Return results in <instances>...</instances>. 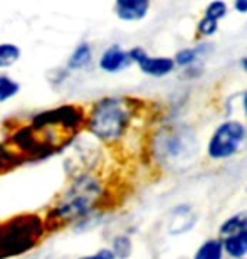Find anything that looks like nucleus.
Returning a JSON list of instances; mask_svg holds the SVG:
<instances>
[{"instance_id":"f257e3e1","label":"nucleus","mask_w":247,"mask_h":259,"mask_svg":"<svg viewBox=\"0 0 247 259\" xmlns=\"http://www.w3.org/2000/svg\"><path fill=\"white\" fill-rule=\"evenodd\" d=\"M103 185L94 175L82 174L66 189L63 197L56 202L54 207L45 217V229L59 227L68 222L81 221L96 209L101 200Z\"/></svg>"},{"instance_id":"f03ea898","label":"nucleus","mask_w":247,"mask_h":259,"mask_svg":"<svg viewBox=\"0 0 247 259\" xmlns=\"http://www.w3.org/2000/svg\"><path fill=\"white\" fill-rule=\"evenodd\" d=\"M131 108L123 98H103L91 108L86 120L87 132L101 142H116L130 126Z\"/></svg>"},{"instance_id":"7ed1b4c3","label":"nucleus","mask_w":247,"mask_h":259,"mask_svg":"<svg viewBox=\"0 0 247 259\" xmlns=\"http://www.w3.org/2000/svg\"><path fill=\"white\" fill-rule=\"evenodd\" d=\"M44 221L34 214L19 215L0 224V259L12 257L32 249L44 236Z\"/></svg>"},{"instance_id":"20e7f679","label":"nucleus","mask_w":247,"mask_h":259,"mask_svg":"<svg viewBox=\"0 0 247 259\" xmlns=\"http://www.w3.org/2000/svg\"><path fill=\"white\" fill-rule=\"evenodd\" d=\"M199 143L185 126L168 128L158 135L155 152L165 163H182L197 152Z\"/></svg>"},{"instance_id":"39448f33","label":"nucleus","mask_w":247,"mask_h":259,"mask_svg":"<svg viewBox=\"0 0 247 259\" xmlns=\"http://www.w3.org/2000/svg\"><path fill=\"white\" fill-rule=\"evenodd\" d=\"M245 130L239 121H227L217 128L209 143V155L212 158H227L239 150L244 142Z\"/></svg>"},{"instance_id":"423d86ee","label":"nucleus","mask_w":247,"mask_h":259,"mask_svg":"<svg viewBox=\"0 0 247 259\" xmlns=\"http://www.w3.org/2000/svg\"><path fill=\"white\" fill-rule=\"evenodd\" d=\"M131 63H136L143 72L150 76H165L173 71L175 63L168 58H150L141 48H133L128 51Z\"/></svg>"},{"instance_id":"0eeeda50","label":"nucleus","mask_w":247,"mask_h":259,"mask_svg":"<svg viewBox=\"0 0 247 259\" xmlns=\"http://www.w3.org/2000/svg\"><path fill=\"white\" fill-rule=\"evenodd\" d=\"M130 64H131L130 54H128V51H123L120 46H111V48L105 49L100 61H97L100 69L105 72H118Z\"/></svg>"},{"instance_id":"6e6552de","label":"nucleus","mask_w":247,"mask_h":259,"mask_svg":"<svg viewBox=\"0 0 247 259\" xmlns=\"http://www.w3.org/2000/svg\"><path fill=\"white\" fill-rule=\"evenodd\" d=\"M150 4L148 0H118L115 4L116 17L126 22H133V20H140L146 15Z\"/></svg>"},{"instance_id":"1a4fd4ad","label":"nucleus","mask_w":247,"mask_h":259,"mask_svg":"<svg viewBox=\"0 0 247 259\" xmlns=\"http://www.w3.org/2000/svg\"><path fill=\"white\" fill-rule=\"evenodd\" d=\"M92 61V49L89 42L82 40L78 46L74 48V51L71 53L69 59H68V71H79V69H84L91 64Z\"/></svg>"},{"instance_id":"9d476101","label":"nucleus","mask_w":247,"mask_h":259,"mask_svg":"<svg viewBox=\"0 0 247 259\" xmlns=\"http://www.w3.org/2000/svg\"><path fill=\"white\" fill-rule=\"evenodd\" d=\"M225 251L229 252V256L232 257H242L247 252V231L237 232V234L229 236L227 239L224 241Z\"/></svg>"},{"instance_id":"9b49d317","label":"nucleus","mask_w":247,"mask_h":259,"mask_svg":"<svg viewBox=\"0 0 247 259\" xmlns=\"http://www.w3.org/2000/svg\"><path fill=\"white\" fill-rule=\"evenodd\" d=\"M22 58V49L15 44L2 42L0 44V69H9Z\"/></svg>"},{"instance_id":"f8f14e48","label":"nucleus","mask_w":247,"mask_h":259,"mask_svg":"<svg viewBox=\"0 0 247 259\" xmlns=\"http://www.w3.org/2000/svg\"><path fill=\"white\" fill-rule=\"evenodd\" d=\"M20 91V82L7 74H0V103H5L17 96Z\"/></svg>"},{"instance_id":"ddd939ff","label":"nucleus","mask_w":247,"mask_h":259,"mask_svg":"<svg viewBox=\"0 0 247 259\" xmlns=\"http://www.w3.org/2000/svg\"><path fill=\"white\" fill-rule=\"evenodd\" d=\"M242 231H247V212L230 217V219L227 222H224L222 227H220V234H224V236H232Z\"/></svg>"},{"instance_id":"4468645a","label":"nucleus","mask_w":247,"mask_h":259,"mask_svg":"<svg viewBox=\"0 0 247 259\" xmlns=\"http://www.w3.org/2000/svg\"><path fill=\"white\" fill-rule=\"evenodd\" d=\"M222 251L224 246L220 241H207L200 249L195 252L193 259H222Z\"/></svg>"},{"instance_id":"2eb2a0df","label":"nucleus","mask_w":247,"mask_h":259,"mask_svg":"<svg viewBox=\"0 0 247 259\" xmlns=\"http://www.w3.org/2000/svg\"><path fill=\"white\" fill-rule=\"evenodd\" d=\"M113 254L115 257H120V259H126L128 256L131 254V241L130 237L126 236H118L113 239Z\"/></svg>"},{"instance_id":"dca6fc26","label":"nucleus","mask_w":247,"mask_h":259,"mask_svg":"<svg viewBox=\"0 0 247 259\" xmlns=\"http://www.w3.org/2000/svg\"><path fill=\"white\" fill-rule=\"evenodd\" d=\"M225 14H227V5H225L224 2H212L207 7V10H205V17L214 19V20H217V22H219V19H222Z\"/></svg>"},{"instance_id":"f3484780","label":"nucleus","mask_w":247,"mask_h":259,"mask_svg":"<svg viewBox=\"0 0 247 259\" xmlns=\"http://www.w3.org/2000/svg\"><path fill=\"white\" fill-rule=\"evenodd\" d=\"M197 56H199L197 49H183V51H180V53L177 54L175 61H177L180 66H188V64H192L195 59H197Z\"/></svg>"},{"instance_id":"a211bd4d","label":"nucleus","mask_w":247,"mask_h":259,"mask_svg":"<svg viewBox=\"0 0 247 259\" xmlns=\"http://www.w3.org/2000/svg\"><path fill=\"white\" fill-rule=\"evenodd\" d=\"M217 30V20L214 19H209V17H204L202 20L199 22V32L204 34V35H210Z\"/></svg>"},{"instance_id":"6ab92c4d","label":"nucleus","mask_w":247,"mask_h":259,"mask_svg":"<svg viewBox=\"0 0 247 259\" xmlns=\"http://www.w3.org/2000/svg\"><path fill=\"white\" fill-rule=\"evenodd\" d=\"M79 259H116V257H115V254H113L111 249H100L97 252H94V254L82 256Z\"/></svg>"},{"instance_id":"aec40b11","label":"nucleus","mask_w":247,"mask_h":259,"mask_svg":"<svg viewBox=\"0 0 247 259\" xmlns=\"http://www.w3.org/2000/svg\"><path fill=\"white\" fill-rule=\"evenodd\" d=\"M235 9H237L239 12L245 14L247 12V0H237V2H235Z\"/></svg>"},{"instance_id":"412c9836","label":"nucleus","mask_w":247,"mask_h":259,"mask_svg":"<svg viewBox=\"0 0 247 259\" xmlns=\"http://www.w3.org/2000/svg\"><path fill=\"white\" fill-rule=\"evenodd\" d=\"M244 111H245V116H247V93L244 95Z\"/></svg>"},{"instance_id":"4be33fe9","label":"nucleus","mask_w":247,"mask_h":259,"mask_svg":"<svg viewBox=\"0 0 247 259\" xmlns=\"http://www.w3.org/2000/svg\"><path fill=\"white\" fill-rule=\"evenodd\" d=\"M242 66H244V69L247 71V59H242Z\"/></svg>"}]
</instances>
